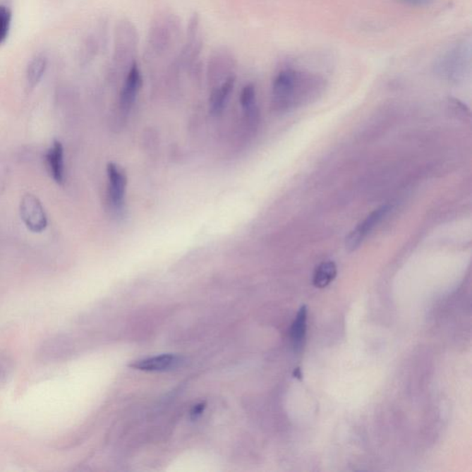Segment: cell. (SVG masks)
<instances>
[{
  "instance_id": "1",
  "label": "cell",
  "mask_w": 472,
  "mask_h": 472,
  "mask_svg": "<svg viewBox=\"0 0 472 472\" xmlns=\"http://www.w3.org/2000/svg\"><path fill=\"white\" fill-rule=\"evenodd\" d=\"M326 80L305 69L284 68L272 83V103L279 110H286L317 97L323 92Z\"/></svg>"
},
{
  "instance_id": "2",
  "label": "cell",
  "mask_w": 472,
  "mask_h": 472,
  "mask_svg": "<svg viewBox=\"0 0 472 472\" xmlns=\"http://www.w3.org/2000/svg\"><path fill=\"white\" fill-rule=\"evenodd\" d=\"M471 63V38L456 42L435 60V73L444 80L459 81L468 73Z\"/></svg>"
},
{
  "instance_id": "3",
  "label": "cell",
  "mask_w": 472,
  "mask_h": 472,
  "mask_svg": "<svg viewBox=\"0 0 472 472\" xmlns=\"http://www.w3.org/2000/svg\"><path fill=\"white\" fill-rule=\"evenodd\" d=\"M180 23L173 14L158 17L150 30L148 51L153 56H162L172 49L178 40Z\"/></svg>"
},
{
  "instance_id": "4",
  "label": "cell",
  "mask_w": 472,
  "mask_h": 472,
  "mask_svg": "<svg viewBox=\"0 0 472 472\" xmlns=\"http://www.w3.org/2000/svg\"><path fill=\"white\" fill-rule=\"evenodd\" d=\"M138 47V32L129 20H120L116 29L114 63L119 67L131 68L134 62Z\"/></svg>"
},
{
  "instance_id": "5",
  "label": "cell",
  "mask_w": 472,
  "mask_h": 472,
  "mask_svg": "<svg viewBox=\"0 0 472 472\" xmlns=\"http://www.w3.org/2000/svg\"><path fill=\"white\" fill-rule=\"evenodd\" d=\"M20 217L27 229L40 234L47 229V216L41 201L35 195L26 194L20 200Z\"/></svg>"
},
{
  "instance_id": "6",
  "label": "cell",
  "mask_w": 472,
  "mask_h": 472,
  "mask_svg": "<svg viewBox=\"0 0 472 472\" xmlns=\"http://www.w3.org/2000/svg\"><path fill=\"white\" fill-rule=\"evenodd\" d=\"M390 210L389 205H383L375 210L368 215L346 238V248L348 250L353 251L359 248L365 237L380 222L386 217Z\"/></svg>"
},
{
  "instance_id": "7",
  "label": "cell",
  "mask_w": 472,
  "mask_h": 472,
  "mask_svg": "<svg viewBox=\"0 0 472 472\" xmlns=\"http://www.w3.org/2000/svg\"><path fill=\"white\" fill-rule=\"evenodd\" d=\"M107 176L109 179V200L112 206L120 210L125 203L126 189H127L128 179L124 171L120 169L116 164L110 162L108 164Z\"/></svg>"
},
{
  "instance_id": "8",
  "label": "cell",
  "mask_w": 472,
  "mask_h": 472,
  "mask_svg": "<svg viewBox=\"0 0 472 472\" xmlns=\"http://www.w3.org/2000/svg\"><path fill=\"white\" fill-rule=\"evenodd\" d=\"M141 86H143V76L136 61L129 68L120 92V105L123 109L128 110L133 105Z\"/></svg>"
},
{
  "instance_id": "9",
  "label": "cell",
  "mask_w": 472,
  "mask_h": 472,
  "mask_svg": "<svg viewBox=\"0 0 472 472\" xmlns=\"http://www.w3.org/2000/svg\"><path fill=\"white\" fill-rule=\"evenodd\" d=\"M234 63V56L227 49H217L210 56L209 75L210 77L219 78L222 81L233 76Z\"/></svg>"
},
{
  "instance_id": "10",
  "label": "cell",
  "mask_w": 472,
  "mask_h": 472,
  "mask_svg": "<svg viewBox=\"0 0 472 472\" xmlns=\"http://www.w3.org/2000/svg\"><path fill=\"white\" fill-rule=\"evenodd\" d=\"M182 362V357L174 354H162V356L145 358L131 363L129 368L140 371L158 372L167 371L176 368Z\"/></svg>"
},
{
  "instance_id": "11",
  "label": "cell",
  "mask_w": 472,
  "mask_h": 472,
  "mask_svg": "<svg viewBox=\"0 0 472 472\" xmlns=\"http://www.w3.org/2000/svg\"><path fill=\"white\" fill-rule=\"evenodd\" d=\"M46 162L48 172L58 184L64 182V148L59 140H54L47 150Z\"/></svg>"
},
{
  "instance_id": "12",
  "label": "cell",
  "mask_w": 472,
  "mask_h": 472,
  "mask_svg": "<svg viewBox=\"0 0 472 472\" xmlns=\"http://www.w3.org/2000/svg\"><path fill=\"white\" fill-rule=\"evenodd\" d=\"M236 83V75L228 78L216 86L210 95V107L212 114H219L224 110L231 92H233Z\"/></svg>"
},
{
  "instance_id": "13",
  "label": "cell",
  "mask_w": 472,
  "mask_h": 472,
  "mask_svg": "<svg viewBox=\"0 0 472 472\" xmlns=\"http://www.w3.org/2000/svg\"><path fill=\"white\" fill-rule=\"evenodd\" d=\"M47 68V59L44 55H36L30 61L26 71L27 84L30 88H35L43 79Z\"/></svg>"
},
{
  "instance_id": "14",
  "label": "cell",
  "mask_w": 472,
  "mask_h": 472,
  "mask_svg": "<svg viewBox=\"0 0 472 472\" xmlns=\"http://www.w3.org/2000/svg\"><path fill=\"white\" fill-rule=\"evenodd\" d=\"M306 321H308V308L305 305H303L299 312L297 313L296 320H294L291 329V341H293L294 349L297 351L302 349L303 341H305Z\"/></svg>"
},
{
  "instance_id": "15",
  "label": "cell",
  "mask_w": 472,
  "mask_h": 472,
  "mask_svg": "<svg viewBox=\"0 0 472 472\" xmlns=\"http://www.w3.org/2000/svg\"><path fill=\"white\" fill-rule=\"evenodd\" d=\"M337 276V266L333 261L322 262L315 270L313 284L317 288H325L332 284Z\"/></svg>"
},
{
  "instance_id": "16",
  "label": "cell",
  "mask_w": 472,
  "mask_h": 472,
  "mask_svg": "<svg viewBox=\"0 0 472 472\" xmlns=\"http://www.w3.org/2000/svg\"><path fill=\"white\" fill-rule=\"evenodd\" d=\"M240 102L243 109L248 116H255L257 113V101H255V89L253 84H248L243 87Z\"/></svg>"
},
{
  "instance_id": "17",
  "label": "cell",
  "mask_w": 472,
  "mask_h": 472,
  "mask_svg": "<svg viewBox=\"0 0 472 472\" xmlns=\"http://www.w3.org/2000/svg\"><path fill=\"white\" fill-rule=\"evenodd\" d=\"M11 24V12L4 5H0V46L8 38Z\"/></svg>"
},
{
  "instance_id": "18",
  "label": "cell",
  "mask_w": 472,
  "mask_h": 472,
  "mask_svg": "<svg viewBox=\"0 0 472 472\" xmlns=\"http://www.w3.org/2000/svg\"><path fill=\"white\" fill-rule=\"evenodd\" d=\"M397 1L401 2L402 4L413 6V7H425V6L434 3L435 0H397Z\"/></svg>"
},
{
  "instance_id": "19",
  "label": "cell",
  "mask_w": 472,
  "mask_h": 472,
  "mask_svg": "<svg viewBox=\"0 0 472 472\" xmlns=\"http://www.w3.org/2000/svg\"><path fill=\"white\" fill-rule=\"evenodd\" d=\"M205 404H200L195 406L193 410L191 411V418L192 419H197L198 416H200L202 414L204 409H205Z\"/></svg>"
},
{
  "instance_id": "20",
  "label": "cell",
  "mask_w": 472,
  "mask_h": 472,
  "mask_svg": "<svg viewBox=\"0 0 472 472\" xmlns=\"http://www.w3.org/2000/svg\"><path fill=\"white\" fill-rule=\"evenodd\" d=\"M294 375H296V377H297V378H301V377H302V374H301L300 368L296 369V371H294Z\"/></svg>"
}]
</instances>
